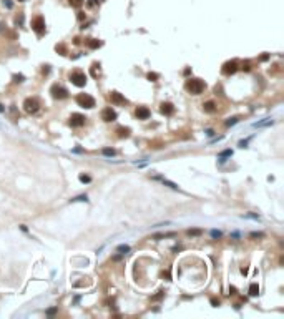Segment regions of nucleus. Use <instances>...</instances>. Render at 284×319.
Returning <instances> with one entry per match:
<instances>
[{"mask_svg":"<svg viewBox=\"0 0 284 319\" xmlns=\"http://www.w3.org/2000/svg\"><path fill=\"white\" fill-rule=\"evenodd\" d=\"M185 88L191 93V95H199V93L205 92L206 85H205V81L199 80V78H190V80H186Z\"/></svg>","mask_w":284,"mask_h":319,"instance_id":"nucleus-1","label":"nucleus"},{"mask_svg":"<svg viewBox=\"0 0 284 319\" xmlns=\"http://www.w3.org/2000/svg\"><path fill=\"white\" fill-rule=\"evenodd\" d=\"M77 103L81 108H95V98L90 97L88 93H80L77 95Z\"/></svg>","mask_w":284,"mask_h":319,"instance_id":"nucleus-2","label":"nucleus"},{"mask_svg":"<svg viewBox=\"0 0 284 319\" xmlns=\"http://www.w3.org/2000/svg\"><path fill=\"white\" fill-rule=\"evenodd\" d=\"M70 81H72L75 86H85L86 83V77L81 70H73L70 73Z\"/></svg>","mask_w":284,"mask_h":319,"instance_id":"nucleus-3","label":"nucleus"},{"mask_svg":"<svg viewBox=\"0 0 284 319\" xmlns=\"http://www.w3.org/2000/svg\"><path fill=\"white\" fill-rule=\"evenodd\" d=\"M32 28L35 30V33H37L38 37H42V35L45 33V20H43L42 15L35 17V18L32 20Z\"/></svg>","mask_w":284,"mask_h":319,"instance_id":"nucleus-4","label":"nucleus"},{"mask_svg":"<svg viewBox=\"0 0 284 319\" xmlns=\"http://www.w3.org/2000/svg\"><path fill=\"white\" fill-rule=\"evenodd\" d=\"M38 108H40V103H38L37 98H27L25 101H23V110H25L27 113H37Z\"/></svg>","mask_w":284,"mask_h":319,"instance_id":"nucleus-5","label":"nucleus"},{"mask_svg":"<svg viewBox=\"0 0 284 319\" xmlns=\"http://www.w3.org/2000/svg\"><path fill=\"white\" fill-rule=\"evenodd\" d=\"M52 95H53V98H66L68 97V92H66V88H63L62 85H53L52 86Z\"/></svg>","mask_w":284,"mask_h":319,"instance_id":"nucleus-6","label":"nucleus"},{"mask_svg":"<svg viewBox=\"0 0 284 319\" xmlns=\"http://www.w3.org/2000/svg\"><path fill=\"white\" fill-rule=\"evenodd\" d=\"M85 115H80V113H73L70 116V125L72 126H83L85 125Z\"/></svg>","mask_w":284,"mask_h":319,"instance_id":"nucleus-7","label":"nucleus"},{"mask_svg":"<svg viewBox=\"0 0 284 319\" xmlns=\"http://www.w3.org/2000/svg\"><path fill=\"white\" fill-rule=\"evenodd\" d=\"M236 70H238V63H236L234 60H231V62H226L224 66H223V73H224V75H233Z\"/></svg>","mask_w":284,"mask_h":319,"instance_id":"nucleus-8","label":"nucleus"},{"mask_svg":"<svg viewBox=\"0 0 284 319\" xmlns=\"http://www.w3.org/2000/svg\"><path fill=\"white\" fill-rule=\"evenodd\" d=\"M101 118L110 123V121H115V120H116V113H115V110H112V108L108 106V108H105V110L101 112Z\"/></svg>","mask_w":284,"mask_h":319,"instance_id":"nucleus-9","label":"nucleus"},{"mask_svg":"<svg viewBox=\"0 0 284 319\" xmlns=\"http://www.w3.org/2000/svg\"><path fill=\"white\" fill-rule=\"evenodd\" d=\"M110 100H112L113 105H123V103H126L125 97H123L121 93H118V92H112V93H110Z\"/></svg>","mask_w":284,"mask_h":319,"instance_id":"nucleus-10","label":"nucleus"},{"mask_svg":"<svg viewBox=\"0 0 284 319\" xmlns=\"http://www.w3.org/2000/svg\"><path fill=\"white\" fill-rule=\"evenodd\" d=\"M135 115H136V118H138V120H148L151 113H150V110H148L146 106H138V108H136V112H135Z\"/></svg>","mask_w":284,"mask_h":319,"instance_id":"nucleus-11","label":"nucleus"},{"mask_svg":"<svg viewBox=\"0 0 284 319\" xmlns=\"http://www.w3.org/2000/svg\"><path fill=\"white\" fill-rule=\"evenodd\" d=\"M161 113L163 115H166V116H171L173 113H175V106L171 105V103H161Z\"/></svg>","mask_w":284,"mask_h":319,"instance_id":"nucleus-12","label":"nucleus"},{"mask_svg":"<svg viewBox=\"0 0 284 319\" xmlns=\"http://www.w3.org/2000/svg\"><path fill=\"white\" fill-rule=\"evenodd\" d=\"M272 123H274L272 118H264V120H261V121L253 123V126H254V128H261V126H268V125H272Z\"/></svg>","mask_w":284,"mask_h":319,"instance_id":"nucleus-13","label":"nucleus"},{"mask_svg":"<svg viewBox=\"0 0 284 319\" xmlns=\"http://www.w3.org/2000/svg\"><path fill=\"white\" fill-rule=\"evenodd\" d=\"M203 108H205V112H208V113L216 112V105H214L213 101H206L205 105H203Z\"/></svg>","mask_w":284,"mask_h":319,"instance_id":"nucleus-14","label":"nucleus"},{"mask_svg":"<svg viewBox=\"0 0 284 319\" xmlns=\"http://www.w3.org/2000/svg\"><path fill=\"white\" fill-rule=\"evenodd\" d=\"M258 294H259V286L256 283H253L249 286V296H258Z\"/></svg>","mask_w":284,"mask_h":319,"instance_id":"nucleus-15","label":"nucleus"},{"mask_svg":"<svg viewBox=\"0 0 284 319\" xmlns=\"http://www.w3.org/2000/svg\"><path fill=\"white\" fill-rule=\"evenodd\" d=\"M228 156H233L231 150H224V151H221V153H219V161H226L224 158H228Z\"/></svg>","mask_w":284,"mask_h":319,"instance_id":"nucleus-16","label":"nucleus"},{"mask_svg":"<svg viewBox=\"0 0 284 319\" xmlns=\"http://www.w3.org/2000/svg\"><path fill=\"white\" fill-rule=\"evenodd\" d=\"M116 251L121 253V254H126V253H130V246L128 244H120L118 248H116Z\"/></svg>","mask_w":284,"mask_h":319,"instance_id":"nucleus-17","label":"nucleus"},{"mask_svg":"<svg viewBox=\"0 0 284 319\" xmlns=\"http://www.w3.org/2000/svg\"><path fill=\"white\" fill-rule=\"evenodd\" d=\"M161 181H163V185L170 186L171 190H178V185H176V183H173V181H168V179H165V178H161Z\"/></svg>","mask_w":284,"mask_h":319,"instance_id":"nucleus-18","label":"nucleus"},{"mask_svg":"<svg viewBox=\"0 0 284 319\" xmlns=\"http://www.w3.org/2000/svg\"><path fill=\"white\" fill-rule=\"evenodd\" d=\"M103 155H105V156H115V155H116V150H110V148H105V150H103Z\"/></svg>","mask_w":284,"mask_h":319,"instance_id":"nucleus-19","label":"nucleus"},{"mask_svg":"<svg viewBox=\"0 0 284 319\" xmlns=\"http://www.w3.org/2000/svg\"><path fill=\"white\" fill-rule=\"evenodd\" d=\"M68 2H70V5H72V7H81L85 0H68Z\"/></svg>","mask_w":284,"mask_h":319,"instance_id":"nucleus-20","label":"nucleus"},{"mask_svg":"<svg viewBox=\"0 0 284 319\" xmlns=\"http://www.w3.org/2000/svg\"><path fill=\"white\" fill-rule=\"evenodd\" d=\"M118 133H120V136L123 138V136H128V135H130V130H128V128H118Z\"/></svg>","mask_w":284,"mask_h":319,"instance_id":"nucleus-21","label":"nucleus"},{"mask_svg":"<svg viewBox=\"0 0 284 319\" xmlns=\"http://www.w3.org/2000/svg\"><path fill=\"white\" fill-rule=\"evenodd\" d=\"M78 179L81 181V183H90V181H92V178H90L88 175H80V176H78Z\"/></svg>","mask_w":284,"mask_h":319,"instance_id":"nucleus-22","label":"nucleus"},{"mask_svg":"<svg viewBox=\"0 0 284 319\" xmlns=\"http://www.w3.org/2000/svg\"><path fill=\"white\" fill-rule=\"evenodd\" d=\"M236 123H238V118H236V116H233V118H229L228 121H226L224 125L226 126H233V125H236Z\"/></svg>","mask_w":284,"mask_h":319,"instance_id":"nucleus-23","label":"nucleus"},{"mask_svg":"<svg viewBox=\"0 0 284 319\" xmlns=\"http://www.w3.org/2000/svg\"><path fill=\"white\" fill-rule=\"evenodd\" d=\"M211 236H213L214 239H219L221 236H223V233H221V231H218V229H213V231H211Z\"/></svg>","mask_w":284,"mask_h":319,"instance_id":"nucleus-24","label":"nucleus"},{"mask_svg":"<svg viewBox=\"0 0 284 319\" xmlns=\"http://www.w3.org/2000/svg\"><path fill=\"white\" fill-rule=\"evenodd\" d=\"M201 229H188V234H190V236H199V234H201Z\"/></svg>","mask_w":284,"mask_h":319,"instance_id":"nucleus-25","label":"nucleus"},{"mask_svg":"<svg viewBox=\"0 0 284 319\" xmlns=\"http://www.w3.org/2000/svg\"><path fill=\"white\" fill-rule=\"evenodd\" d=\"M243 218H251V219H259V214H254V213H246V214H243Z\"/></svg>","mask_w":284,"mask_h":319,"instance_id":"nucleus-26","label":"nucleus"},{"mask_svg":"<svg viewBox=\"0 0 284 319\" xmlns=\"http://www.w3.org/2000/svg\"><path fill=\"white\" fill-rule=\"evenodd\" d=\"M148 80L150 81H156L158 80V73H148Z\"/></svg>","mask_w":284,"mask_h":319,"instance_id":"nucleus-27","label":"nucleus"},{"mask_svg":"<svg viewBox=\"0 0 284 319\" xmlns=\"http://www.w3.org/2000/svg\"><path fill=\"white\" fill-rule=\"evenodd\" d=\"M88 45L92 47V48H96V47H100L101 43H100L98 40H92V42H88Z\"/></svg>","mask_w":284,"mask_h":319,"instance_id":"nucleus-28","label":"nucleus"},{"mask_svg":"<svg viewBox=\"0 0 284 319\" xmlns=\"http://www.w3.org/2000/svg\"><path fill=\"white\" fill-rule=\"evenodd\" d=\"M86 199H88V198H86V194H81V196H77V198H73L72 201H86Z\"/></svg>","mask_w":284,"mask_h":319,"instance_id":"nucleus-29","label":"nucleus"},{"mask_svg":"<svg viewBox=\"0 0 284 319\" xmlns=\"http://www.w3.org/2000/svg\"><path fill=\"white\" fill-rule=\"evenodd\" d=\"M249 140H251V138H248V140H243V141H239V146H241V148H246V146H248V143H249Z\"/></svg>","mask_w":284,"mask_h":319,"instance_id":"nucleus-30","label":"nucleus"},{"mask_svg":"<svg viewBox=\"0 0 284 319\" xmlns=\"http://www.w3.org/2000/svg\"><path fill=\"white\" fill-rule=\"evenodd\" d=\"M251 238H264V233H251Z\"/></svg>","mask_w":284,"mask_h":319,"instance_id":"nucleus-31","label":"nucleus"},{"mask_svg":"<svg viewBox=\"0 0 284 319\" xmlns=\"http://www.w3.org/2000/svg\"><path fill=\"white\" fill-rule=\"evenodd\" d=\"M3 5H5L7 8H12L13 3H12V0H3Z\"/></svg>","mask_w":284,"mask_h":319,"instance_id":"nucleus-32","label":"nucleus"},{"mask_svg":"<svg viewBox=\"0 0 284 319\" xmlns=\"http://www.w3.org/2000/svg\"><path fill=\"white\" fill-rule=\"evenodd\" d=\"M55 312H57V309H55V307H52V309H48V311H47V314H48V316H53Z\"/></svg>","mask_w":284,"mask_h":319,"instance_id":"nucleus-33","label":"nucleus"},{"mask_svg":"<svg viewBox=\"0 0 284 319\" xmlns=\"http://www.w3.org/2000/svg\"><path fill=\"white\" fill-rule=\"evenodd\" d=\"M100 2H103V0H90V2H88V5L92 7V5H95V3H100Z\"/></svg>","mask_w":284,"mask_h":319,"instance_id":"nucleus-34","label":"nucleus"},{"mask_svg":"<svg viewBox=\"0 0 284 319\" xmlns=\"http://www.w3.org/2000/svg\"><path fill=\"white\" fill-rule=\"evenodd\" d=\"M15 81H23V77L22 75H15Z\"/></svg>","mask_w":284,"mask_h":319,"instance_id":"nucleus-35","label":"nucleus"},{"mask_svg":"<svg viewBox=\"0 0 284 319\" xmlns=\"http://www.w3.org/2000/svg\"><path fill=\"white\" fill-rule=\"evenodd\" d=\"M206 135H208V136H213V135H214V131H213V130H206Z\"/></svg>","mask_w":284,"mask_h":319,"instance_id":"nucleus-36","label":"nucleus"},{"mask_svg":"<svg viewBox=\"0 0 284 319\" xmlns=\"http://www.w3.org/2000/svg\"><path fill=\"white\" fill-rule=\"evenodd\" d=\"M243 68H244V70H249V63H248V62H246L244 65H243Z\"/></svg>","mask_w":284,"mask_h":319,"instance_id":"nucleus-37","label":"nucleus"},{"mask_svg":"<svg viewBox=\"0 0 284 319\" xmlns=\"http://www.w3.org/2000/svg\"><path fill=\"white\" fill-rule=\"evenodd\" d=\"M3 112H5V106H3L2 103H0V113H3Z\"/></svg>","mask_w":284,"mask_h":319,"instance_id":"nucleus-38","label":"nucleus"},{"mask_svg":"<svg viewBox=\"0 0 284 319\" xmlns=\"http://www.w3.org/2000/svg\"><path fill=\"white\" fill-rule=\"evenodd\" d=\"M18 2H25V0H18Z\"/></svg>","mask_w":284,"mask_h":319,"instance_id":"nucleus-39","label":"nucleus"}]
</instances>
